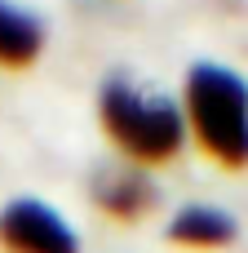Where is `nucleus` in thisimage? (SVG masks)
Returning <instances> with one entry per match:
<instances>
[{"label": "nucleus", "instance_id": "f257e3e1", "mask_svg": "<svg viewBox=\"0 0 248 253\" xmlns=\"http://www.w3.org/2000/svg\"><path fill=\"white\" fill-rule=\"evenodd\" d=\"M186 129L222 165L248 169V80L231 67L195 62L186 71Z\"/></svg>", "mask_w": 248, "mask_h": 253}, {"label": "nucleus", "instance_id": "f03ea898", "mask_svg": "<svg viewBox=\"0 0 248 253\" xmlns=\"http://www.w3.org/2000/svg\"><path fill=\"white\" fill-rule=\"evenodd\" d=\"M102 125L111 142L138 165H164L186 142V116L177 111V102L138 89L129 76L102 84Z\"/></svg>", "mask_w": 248, "mask_h": 253}, {"label": "nucleus", "instance_id": "7ed1b4c3", "mask_svg": "<svg viewBox=\"0 0 248 253\" xmlns=\"http://www.w3.org/2000/svg\"><path fill=\"white\" fill-rule=\"evenodd\" d=\"M4 253H80L75 231L40 200H9L0 213Z\"/></svg>", "mask_w": 248, "mask_h": 253}, {"label": "nucleus", "instance_id": "20e7f679", "mask_svg": "<svg viewBox=\"0 0 248 253\" xmlns=\"http://www.w3.org/2000/svg\"><path fill=\"white\" fill-rule=\"evenodd\" d=\"M93 200L111 213V218H124V222H133V218H142V213H151V205L160 200V191H155V182L142 173V169H102L98 178H93Z\"/></svg>", "mask_w": 248, "mask_h": 253}, {"label": "nucleus", "instance_id": "39448f33", "mask_svg": "<svg viewBox=\"0 0 248 253\" xmlns=\"http://www.w3.org/2000/svg\"><path fill=\"white\" fill-rule=\"evenodd\" d=\"M235 236H240V222L217 205H182L169 222V240L186 249H226L235 245Z\"/></svg>", "mask_w": 248, "mask_h": 253}, {"label": "nucleus", "instance_id": "423d86ee", "mask_svg": "<svg viewBox=\"0 0 248 253\" xmlns=\"http://www.w3.org/2000/svg\"><path fill=\"white\" fill-rule=\"evenodd\" d=\"M44 49V27L35 13L0 0V67H27Z\"/></svg>", "mask_w": 248, "mask_h": 253}]
</instances>
